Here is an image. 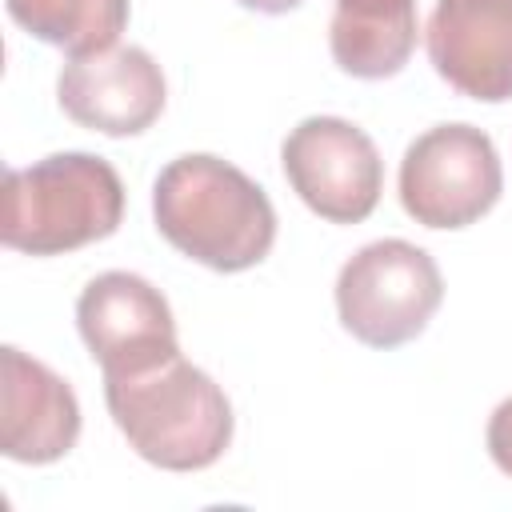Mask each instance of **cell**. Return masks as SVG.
Instances as JSON below:
<instances>
[{
	"instance_id": "obj_3",
	"label": "cell",
	"mask_w": 512,
	"mask_h": 512,
	"mask_svg": "<svg viewBox=\"0 0 512 512\" xmlns=\"http://www.w3.org/2000/svg\"><path fill=\"white\" fill-rule=\"evenodd\" d=\"M124 220V184L104 156L56 152L4 176L0 240L28 256H60L108 240Z\"/></svg>"
},
{
	"instance_id": "obj_9",
	"label": "cell",
	"mask_w": 512,
	"mask_h": 512,
	"mask_svg": "<svg viewBox=\"0 0 512 512\" xmlns=\"http://www.w3.org/2000/svg\"><path fill=\"white\" fill-rule=\"evenodd\" d=\"M436 76L468 100H512V0H436L428 28Z\"/></svg>"
},
{
	"instance_id": "obj_13",
	"label": "cell",
	"mask_w": 512,
	"mask_h": 512,
	"mask_svg": "<svg viewBox=\"0 0 512 512\" xmlns=\"http://www.w3.org/2000/svg\"><path fill=\"white\" fill-rule=\"evenodd\" d=\"M484 440H488V456L496 460V468H500L504 476H512V396L500 400L496 412L488 416Z\"/></svg>"
},
{
	"instance_id": "obj_15",
	"label": "cell",
	"mask_w": 512,
	"mask_h": 512,
	"mask_svg": "<svg viewBox=\"0 0 512 512\" xmlns=\"http://www.w3.org/2000/svg\"><path fill=\"white\" fill-rule=\"evenodd\" d=\"M336 4H344V0H336ZM348 4H368V0H348Z\"/></svg>"
},
{
	"instance_id": "obj_2",
	"label": "cell",
	"mask_w": 512,
	"mask_h": 512,
	"mask_svg": "<svg viewBox=\"0 0 512 512\" xmlns=\"http://www.w3.org/2000/svg\"><path fill=\"white\" fill-rule=\"evenodd\" d=\"M104 400L128 448L164 472H200L232 444L224 388L180 352L128 376H104Z\"/></svg>"
},
{
	"instance_id": "obj_1",
	"label": "cell",
	"mask_w": 512,
	"mask_h": 512,
	"mask_svg": "<svg viewBox=\"0 0 512 512\" xmlns=\"http://www.w3.org/2000/svg\"><path fill=\"white\" fill-rule=\"evenodd\" d=\"M160 236L212 272L256 268L276 244V208L268 192L236 164L188 152L160 168L152 184Z\"/></svg>"
},
{
	"instance_id": "obj_4",
	"label": "cell",
	"mask_w": 512,
	"mask_h": 512,
	"mask_svg": "<svg viewBox=\"0 0 512 512\" xmlns=\"http://www.w3.org/2000/svg\"><path fill=\"white\" fill-rule=\"evenodd\" d=\"M444 300L436 260L408 240H372L336 276V316L368 348L416 340Z\"/></svg>"
},
{
	"instance_id": "obj_10",
	"label": "cell",
	"mask_w": 512,
	"mask_h": 512,
	"mask_svg": "<svg viewBox=\"0 0 512 512\" xmlns=\"http://www.w3.org/2000/svg\"><path fill=\"white\" fill-rule=\"evenodd\" d=\"M0 452L16 464H52L76 448L80 400L64 376L20 348L0 352Z\"/></svg>"
},
{
	"instance_id": "obj_12",
	"label": "cell",
	"mask_w": 512,
	"mask_h": 512,
	"mask_svg": "<svg viewBox=\"0 0 512 512\" xmlns=\"http://www.w3.org/2000/svg\"><path fill=\"white\" fill-rule=\"evenodd\" d=\"M8 16L36 40L68 52L92 56L116 48L128 28V0H4Z\"/></svg>"
},
{
	"instance_id": "obj_14",
	"label": "cell",
	"mask_w": 512,
	"mask_h": 512,
	"mask_svg": "<svg viewBox=\"0 0 512 512\" xmlns=\"http://www.w3.org/2000/svg\"><path fill=\"white\" fill-rule=\"evenodd\" d=\"M236 4H244V8H252V12H268V16H280V12H292V8H300L304 0H236Z\"/></svg>"
},
{
	"instance_id": "obj_8",
	"label": "cell",
	"mask_w": 512,
	"mask_h": 512,
	"mask_svg": "<svg viewBox=\"0 0 512 512\" xmlns=\"http://www.w3.org/2000/svg\"><path fill=\"white\" fill-rule=\"evenodd\" d=\"M56 100L68 120L104 136H140L164 112L168 88L160 64L136 48H104L92 56H72L60 68Z\"/></svg>"
},
{
	"instance_id": "obj_6",
	"label": "cell",
	"mask_w": 512,
	"mask_h": 512,
	"mask_svg": "<svg viewBox=\"0 0 512 512\" xmlns=\"http://www.w3.org/2000/svg\"><path fill=\"white\" fill-rule=\"evenodd\" d=\"M292 192L328 224H360L384 192V160L364 128L340 116L300 120L280 148Z\"/></svg>"
},
{
	"instance_id": "obj_7",
	"label": "cell",
	"mask_w": 512,
	"mask_h": 512,
	"mask_svg": "<svg viewBox=\"0 0 512 512\" xmlns=\"http://www.w3.org/2000/svg\"><path fill=\"white\" fill-rule=\"evenodd\" d=\"M76 328L104 376H128L180 352L160 288L136 272H100L76 300Z\"/></svg>"
},
{
	"instance_id": "obj_5",
	"label": "cell",
	"mask_w": 512,
	"mask_h": 512,
	"mask_svg": "<svg viewBox=\"0 0 512 512\" xmlns=\"http://www.w3.org/2000/svg\"><path fill=\"white\" fill-rule=\"evenodd\" d=\"M500 192L496 144L472 124H436L404 148L400 204L424 228H468L496 208Z\"/></svg>"
},
{
	"instance_id": "obj_11",
	"label": "cell",
	"mask_w": 512,
	"mask_h": 512,
	"mask_svg": "<svg viewBox=\"0 0 512 512\" xmlns=\"http://www.w3.org/2000/svg\"><path fill=\"white\" fill-rule=\"evenodd\" d=\"M416 0L336 4L328 24L332 60L356 80H388L416 52Z\"/></svg>"
}]
</instances>
